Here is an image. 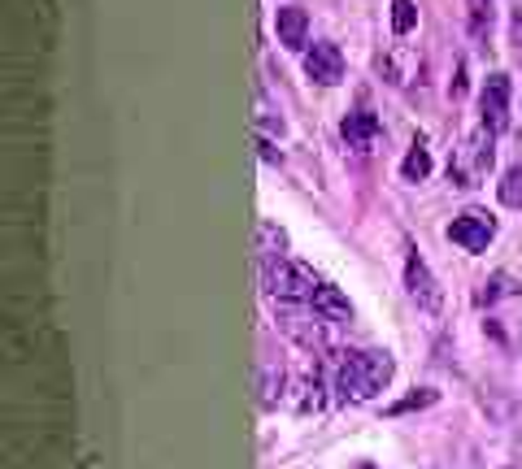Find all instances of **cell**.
<instances>
[{"instance_id": "obj_1", "label": "cell", "mask_w": 522, "mask_h": 469, "mask_svg": "<svg viewBox=\"0 0 522 469\" xmlns=\"http://www.w3.org/2000/svg\"><path fill=\"white\" fill-rule=\"evenodd\" d=\"M397 374V361L387 352H344L340 365H336V391H340L344 404H357L379 395Z\"/></svg>"}, {"instance_id": "obj_2", "label": "cell", "mask_w": 522, "mask_h": 469, "mask_svg": "<svg viewBox=\"0 0 522 469\" xmlns=\"http://www.w3.org/2000/svg\"><path fill=\"white\" fill-rule=\"evenodd\" d=\"M261 287L266 295H275V300H287V304H309L314 295H318V274L309 270L305 261H292V256H283V261H261Z\"/></svg>"}, {"instance_id": "obj_3", "label": "cell", "mask_w": 522, "mask_h": 469, "mask_svg": "<svg viewBox=\"0 0 522 469\" xmlns=\"http://www.w3.org/2000/svg\"><path fill=\"white\" fill-rule=\"evenodd\" d=\"M492 161H497V153H492V131L479 126V131L453 153V161H448L453 187H479V178L492 170Z\"/></svg>"}, {"instance_id": "obj_4", "label": "cell", "mask_w": 522, "mask_h": 469, "mask_svg": "<svg viewBox=\"0 0 522 469\" xmlns=\"http://www.w3.org/2000/svg\"><path fill=\"white\" fill-rule=\"evenodd\" d=\"M509 96H514V83H509V75H487L483 78V92H479V117L483 126L497 135V131H505L509 126Z\"/></svg>"}, {"instance_id": "obj_5", "label": "cell", "mask_w": 522, "mask_h": 469, "mask_svg": "<svg viewBox=\"0 0 522 469\" xmlns=\"http://www.w3.org/2000/svg\"><path fill=\"white\" fill-rule=\"evenodd\" d=\"M405 287H409V300H414L422 313H440V304H444L440 283H436V274L427 270V261H422L414 248L405 256Z\"/></svg>"}, {"instance_id": "obj_6", "label": "cell", "mask_w": 522, "mask_h": 469, "mask_svg": "<svg viewBox=\"0 0 522 469\" xmlns=\"http://www.w3.org/2000/svg\"><path fill=\"white\" fill-rule=\"evenodd\" d=\"M448 239H453L457 248H466V253H483V248L497 239V222H492V214L466 209L462 217L448 222Z\"/></svg>"}, {"instance_id": "obj_7", "label": "cell", "mask_w": 522, "mask_h": 469, "mask_svg": "<svg viewBox=\"0 0 522 469\" xmlns=\"http://www.w3.org/2000/svg\"><path fill=\"white\" fill-rule=\"evenodd\" d=\"M305 75L314 78V83H322V87H336L344 78V53L336 48V44H314V48H305Z\"/></svg>"}, {"instance_id": "obj_8", "label": "cell", "mask_w": 522, "mask_h": 469, "mask_svg": "<svg viewBox=\"0 0 522 469\" xmlns=\"http://www.w3.org/2000/svg\"><path fill=\"white\" fill-rule=\"evenodd\" d=\"M279 326L283 334H292L301 348L309 352H326V326H322V317L314 313V317H301V313H292V309H283L279 313Z\"/></svg>"}, {"instance_id": "obj_9", "label": "cell", "mask_w": 522, "mask_h": 469, "mask_svg": "<svg viewBox=\"0 0 522 469\" xmlns=\"http://www.w3.org/2000/svg\"><path fill=\"white\" fill-rule=\"evenodd\" d=\"M379 117L370 114V109H357V114H348L340 122V135L348 148H357V153H370L375 148V139H379Z\"/></svg>"}, {"instance_id": "obj_10", "label": "cell", "mask_w": 522, "mask_h": 469, "mask_svg": "<svg viewBox=\"0 0 522 469\" xmlns=\"http://www.w3.org/2000/svg\"><path fill=\"white\" fill-rule=\"evenodd\" d=\"M275 31H279V44L283 48H292V53H301L305 44H309V14L296 9V5H287L275 14Z\"/></svg>"}, {"instance_id": "obj_11", "label": "cell", "mask_w": 522, "mask_h": 469, "mask_svg": "<svg viewBox=\"0 0 522 469\" xmlns=\"http://www.w3.org/2000/svg\"><path fill=\"white\" fill-rule=\"evenodd\" d=\"M309 309L318 313V317H326V322H353V304H348V295H344L340 287H331V283H322L318 295L309 300Z\"/></svg>"}, {"instance_id": "obj_12", "label": "cell", "mask_w": 522, "mask_h": 469, "mask_svg": "<svg viewBox=\"0 0 522 469\" xmlns=\"http://www.w3.org/2000/svg\"><path fill=\"white\" fill-rule=\"evenodd\" d=\"M257 265L261 261H283V253H287V234L275 226V222H257Z\"/></svg>"}, {"instance_id": "obj_13", "label": "cell", "mask_w": 522, "mask_h": 469, "mask_svg": "<svg viewBox=\"0 0 522 469\" xmlns=\"http://www.w3.org/2000/svg\"><path fill=\"white\" fill-rule=\"evenodd\" d=\"M322 383L318 378H301V383H292V395H287V404L296 413H318L322 409Z\"/></svg>"}, {"instance_id": "obj_14", "label": "cell", "mask_w": 522, "mask_h": 469, "mask_svg": "<svg viewBox=\"0 0 522 469\" xmlns=\"http://www.w3.org/2000/svg\"><path fill=\"white\" fill-rule=\"evenodd\" d=\"M436 400H440V391H436V387H418V391H409L405 400H397V404H387V417H405V413L431 409Z\"/></svg>"}, {"instance_id": "obj_15", "label": "cell", "mask_w": 522, "mask_h": 469, "mask_svg": "<svg viewBox=\"0 0 522 469\" xmlns=\"http://www.w3.org/2000/svg\"><path fill=\"white\" fill-rule=\"evenodd\" d=\"M279 400H287V391H283V374L270 365V361H261V409H275Z\"/></svg>"}, {"instance_id": "obj_16", "label": "cell", "mask_w": 522, "mask_h": 469, "mask_svg": "<svg viewBox=\"0 0 522 469\" xmlns=\"http://www.w3.org/2000/svg\"><path fill=\"white\" fill-rule=\"evenodd\" d=\"M492 5L497 0H466V18H470V35L483 39L492 31Z\"/></svg>"}, {"instance_id": "obj_17", "label": "cell", "mask_w": 522, "mask_h": 469, "mask_svg": "<svg viewBox=\"0 0 522 469\" xmlns=\"http://www.w3.org/2000/svg\"><path fill=\"white\" fill-rule=\"evenodd\" d=\"M414 26H418V5L414 0H392V31L409 35Z\"/></svg>"}, {"instance_id": "obj_18", "label": "cell", "mask_w": 522, "mask_h": 469, "mask_svg": "<svg viewBox=\"0 0 522 469\" xmlns=\"http://www.w3.org/2000/svg\"><path fill=\"white\" fill-rule=\"evenodd\" d=\"M401 175L409 178V183H422V178L431 175V153H427V148H409V156L401 161Z\"/></svg>"}, {"instance_id": "obj_19", "label": "cell", "mask_w": 522, "mask_h": 469, "mask_svg": "<svg viewBox=\"0 0 522 469\" xmlns=\"http://www.w3.org/2000/svg\"><path fill=\"white\" fill-rule=\"evenodd\" d=\"M501 205L522 209V165H514V170L501 178Z\"/></svg>"}, {"instance_id": "obj_20", "label": "cell", "mask_w": 522, "mask_h": 469, "mask_svg": "<svg viewBox=\"0 0 522 469\" xmlns=\"http://www.w3.org/2000/svg\"><path fill=\"white\" fill-rule=\"evenodd\" d=\"M505 292H509V274H497V278L479 292V304H492V300H501Z\"/></svg>"}, {"instance_id": "obj_21", "label": "cell", "mask_w": 522, "mask_h": 469, "mask_svg": "<svg viewBox=\"0 0 522 469\" xmlns=\"http://www.w3.org/2000/svg\"><path fill=\"white\" fill-rule=\"evenodd\" d=\"M257 148H261L266 161H279V153H275V144H270V139H257Z\"/></svg>"}]
</instances>
